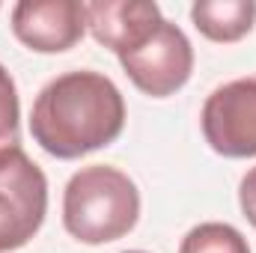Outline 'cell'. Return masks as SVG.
<instances>
[{
  "label": "cell",
  "instance_id": "6",
  "mask_svg": "<svg viewBox=\"0 0 256 253\" xmlns=\"http://www.w3.org/2000/svg\"><path fill=\"white\" fill-rule=\"evenodd\" d=\"M84 30L86 18L78 0H21L12 6V33L30 51H68L80 42Z\"/></svg>",
  "mask_w": 256,
  "mask_h": 253
},
{
  "label": "cell",
  "instance_id": "8",
  "mask_svg": "<svg viewBox=\"0 0 256 253\" xmlns=\"http://www.w3.org/2000/svg\"><path fill=\"white\" fill-rule=\"evenodd\" d=\"M194 27L212 42H238L256 24L254 0H196L191 6Z\"/></svg>",
  "mask_w": 256,
  "mask_h": 253
},
{
  "label": "cell",
  "instance_id": "10",
  "mask_svg": "<svg viewBox=\"0 0 256 253\" xmlns=\"http://www.w3.org/2000/svg\"><path fill=\"white\" fill-rule=\"evenodd\" d=\"M18 120H21L18 90H15V80L6 72V66L0 63V161H6L12 152L21 149Z\"/></svg>",
  "mask_w": 256,
  "mask_h": 253
},
{
  "label": "cell",
  "instance_id": "2",
  "mask_svg": "<svg viewBox=\"0 0 256 253\" xmlns=\"http://www.w3.org/2000/svg\"><path fill=\"white\" fill-rule=\"evenodd\" d=\"M140 218L137 185L122 170L92 164L78 170L63 194V226L84 244H108L128 236Z\"/></svg>",
  "mask_w": 256,
  "mask_h": 253
},
{
  "label": "cell",
  "instance_id": "5",
  "mask_svg": "<svg viewBox=\"0 0 256 253\" xmlns=\"http://www.w3.org/2000/svg\"><path fill=\"white\" fill-rule=\"evenodd\" d=\"M202 137L224 158H256V78L218 86L202 104Z\"/></svg>",
  "mask_w": 256,
  "mask_h": 253
},
{
  "label": "cell",
  "instance_id": "7",
  "mask_svg": "<svg viewBox=\"0 0 256 253\" xmlns=\"http://www.w3.org/2000/svg\"><path fill=\"white\" fill-rule=\"evenodd\" d=\"M84 18L92 39L116 57L137 48L164 21L158 3L152 0H92L84 3Z\"/></svg>",
  "mask_w": 256,
  "mask_h": 253
},
{
  "label": "cell",
  "instance_id": "1",
  "mask_svg": "<svg viewBox=\"0 0 256 253\" xmlns=\"http://www.w3.org/2000/svg\"><path fill=\"white\" fill-rule=\"evenodd\" d=\"M126 128V98L102 72H66L33 102L30 134L54 158H80L110 146Z\"/></svg>",
  "mask_w": 256,
  "mask_h": 253
},
{
  "label": "cell",
  "instance_id": "3",
  "mask_svg": "<svg viewBox=\"0 0 256 253\" xmlns=\"http://www.w3.org/2000/svg\"><path fill=\"white\" fill-rule=\"evenodd\" d=\"M48 179L24 149L0 161V253L24 248L45 224Z\"/></svg>",
  "mask_w": 256,
  "mask_h": 253
},
{
  "label": "cell",
  "instance_id": "4",
  "mask_svg": "<svg viewBox=\"0 0 256 253\" xmlns=\"http://www.w3.org/2000/svg\"><path fill=\"white\" fill-rule=\"evenodd\" d=\"M120 66L140 92L167 98L188 84L194 72V48L182 27L164 18L137 48L120 54Z\"/></svg>",
  "mask_w": 256,
  "mask_h": 253
},
{
  "label": "cell",
  "instance_id": "9",
  "mask_svg": "<svg viewBox=\"0 0 256 253\" xmlns=\"http://www.w3.org/2000/svg\"><path fill=\"white\" fill-rule=\"evenodd\" d=\"M179 253H250L248 238L230 224H200L182 238Z\"/></svg>",
  "mask_w": 256,
  "mask_h": 253
},
{
  "label": "cell",
  "instance_id": "12",
  "mask_svg": "<svg viewBox=\"0 0 256 253\" xmlns=\"http://www.w3.org/2000/svg\"><path fill=\"white\" fill-rule=\"evenodd\" d=\"M126 253H143V250H126Z\"/></svg>",
  "mask_w": 256,
  "mask_h": 253
},
{
  "label": "cell",
  "instance_id": "11",
  "mask_svg": "<svg viewBox=\"0 0 256 253\" xmlns=\"http://www.w3.org/2000/svg\"><path fill=\"white\" fill-rule=\"evenodd\" d=\"M238 206L248 218V224L256 230V167L248 170V176L242 179V188H238Z\"/></svg>",
  "mask_w": 256,
  "mask_h": 253
}]
</instances>
